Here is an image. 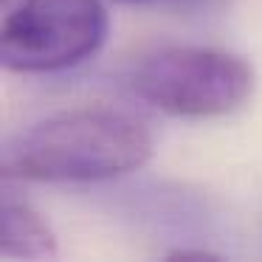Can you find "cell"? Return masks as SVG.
<instances>
[{"mask_svg": "<svg viewBox=\"0 0 262 262\" xmlns=\"http://www.w3.org/2000/svg\"><path fill=\"white\" fill-rule=\"evenodd\" d=\"M152 136L136 116L110 107L54 113L20 130L3 149V175L40 183H93L141 169Z\"/></svg>", "mask_w": 262, "mask_h": 262, "instance_id": "cell-1", "label": "cell"}, {"mask_svg": "<svg viewBox=\"0 0 262 262\" xmlns=\"http://www.w3.org/2000/svg\"><path fill=\"white\" fill-rule=\"evenodd\" d=\"M254 85L245 57L203 46L158 48L130 74V88L141 102L178 119L228 116L248 102Z\"/></svg>", "mask_w": 262, "mask_h": 262, "instance_id": "cell-2", "label": "cell"}, {"mask_svg": "<svg viewBox=\"0 0 262 262\" xmlns=\"http://www.w3.org/2000/svg\"><path fill=\"white\" fill-rule=\"evenodd\" d=\"M102 0H20L0 31V59L14 74H57L91 59L107 37Z\"/></svg>", "mask_w": 262, "mask_h": 262, "instance_id": "cell-3", "label": "cell"}, {"mask_svg": "<svg viewBox=\"0 0 262 262\" xmlns=\"http://www.w3.org/2000/svg\"><path fill=\"white\" fill-rule=\"evenodd\" d=\"M0 251L17 259H54L57 237L40 211L6 194L0 206Z\"/></svg>", "mask_w": 262, "mask_h": 262, "instance_id": "cell-4", "label": "cell"}, {"mask_svg": "<svg viewBox=\"0 0 262 262\" xmlns=\"http://www.w3.org/2000/svg\"><path fill=\"white\" fill-rule=\"evenodd\" d=\"M121 6H138V9H172V12H186L198 9L206 0H116Z\"/></svg>", "mask_w": 262, "mask_h": 262, "instance_id": "cell-5", "label": "cell"}, {"mask_svg": "<svg viewBox=\"0 0 262 262\" xmlns=\"http://www.w3.org/2000/svg\"><path fill=\"white\" fill-rule=\"evenodd\" d=\"M169 259H220V256L211 254V251H183V248H178L169 254Z\"/></svg>", "mask_w": 262, "mask_h": 262, "instance_id": "cell-6", "label": "cell"}, {"mask_svg": "<svg viewBox=\"0 0 262 262\" xmlns=\"http://www.w3.org/2000/svg\"><path fill=\"white\" fill-rule=\"evenodd\" d=\"M12 3H14V0H3V6H12Z\"/></svg>", "mask_w": 262, "mask_h": 262, "instance_id": "cell-7", "label": "cell"}]
</instances>
